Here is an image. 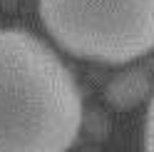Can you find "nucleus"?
Listing matches in <instances>:
<instances>
[{"label": "nucleus", "mask_w": 154, "mask_h": 152, "mask_svg": "<svg viewBox=\"0 0 154 152\" xmlns=\"http://www.w3.org/2000/svg\"><path fill=\"white\" fill-rule=\"evenodd\" d=\"M85 122L80 87L40 37L0 30V152H67Z\"/></svg>", "instance_id": "obj_1"}, {"label": "nucleus", "mask_w": 154, "mask_h": 152, "mask_svg": "<svg viewBox=\"0 0 154 152\" xmlns=\"http://www.w3.org/2000/svg\"><path fill=\"white\" fill-rule=\"evenodd\" d=\"M40 20L65 52L124 65L154 50V0H40Z\"/></svg>", "instance_id": "obj_2"}, {"label": "nucleus", "mask_w": 154, "mask_h": 152, "mask_svg": "<svg viewBox=\"0 0 154 152\" xmlns=\"http://www.w3.org/2000/svg\"><path fill=\"white\" fill-rule=\"evenodd\" d=\"M149 95H152V82L142 70L122 72L114 80H109V85L104 87V100L117 112H127L132 107H137Z\"/></svg>", "instance_id": "obj_3"}, {"label": "nucleus", "mask_w": 154, "mask_h": 152, "mask_svg": "<svg viewBox=\"0 0 154 152\" xmlns=\"http://www.w3.org/2000/svg\"><path fill=\"white\" fill-rule=\"evenodd\" d=\"M144 152H154V95L147 107V122H144Z\"/></svg>", "instance_id": "obj_4"}]
</instances>
